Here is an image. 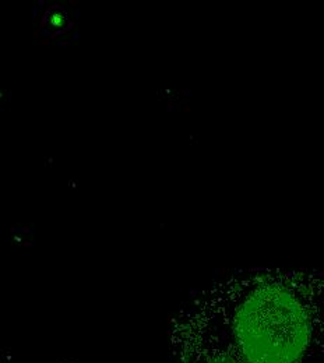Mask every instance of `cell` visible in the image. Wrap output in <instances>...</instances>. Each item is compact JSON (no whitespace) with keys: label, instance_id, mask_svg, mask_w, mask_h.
<instances>
[{"label":"cell","instance_id":"cell-1","mask_svg":"<svg viewBox=\"0 0 324 363\" xmlns=\"http://www.w3.org/2000/svg\"><path fill=\"white\" fill-rule=\"evenodd\" d=\"M256 298L214 325L203 363H302L315 344V318L296 299L278 294L264 306Z\"/></svg>","mask_w":324,"mask_h":363}]
</instances>
